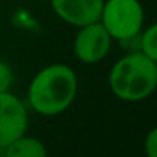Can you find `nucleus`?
Segmentation results:
<instances>
[{
  "label": "nucleus",
  "mask_w": 157,
  "mask_h": 157,
  "mask_svg": "<svg viewBox=\"0 0 157 157\" xmlns=\"http://www.w3.org/2000/svg\"><path fill=\"white\" fill-rule=\"evenodd\" d=\"M112 93L123 101H142L157 88V63L142 51H132L117 59L108 75Z\"/></svg>",
  "instance_id": "obj_2"
},
{
  "label": "nucleus",
  "mask_w": 157,
  "mask_h": 157,
  "mask_svg": "<svg viewBox=\"0 0 157 157\" xmlns=\"http://www.w3.org/2000/svg\"><path fill=\"white\" fill-rule=\"evenodd\" d=\"M144 7L139 0H105L100 22L113 41L128 42L140 34L144 25Z\"/></svg>",
  "instance_id": "obj_3"
},
{
  "label": "nucleus",
  "mask_w": 157,
  "mask_h": 157,
  "mask_svg": "<svg viewBox=\"0 0 157 157\" xmlns=\"http://www.w3.org/2000/svg\"><path fill=\"white\" fill-rule=\"evenodd\" d=\"M48 149L36 137L24 135L17 137L14 142L5 147V157H44Z\"/></svg>",
  "instance_id": "obj_7"
},
{
  "label": "nucleus",
  "mask_w": 157,
  "mask_h": 157,
  "mask_svg": "<svg viewBox=\"0 0 157 157\" xmlns=\"http://www.w3.org/2000/svg\"><path fill=\"white\" fill-rule=\"evenodd\" d=\"M78 93V78L71 66L54 63L32 78L27 90V105L36 113L54 117L66 112Z\"/></svg>",
  "instance_id": "obj_1"
},
{
  "label": "nucleus",
  "mask_w": 157,
  "mask_h": 157,
  "mask_svg": "<svg viewBox=\"0 0 157 157\" xmlns=\"http://www.w3.org/2000/svg\"><path fill=\"white\" fill-rule=\"evenodd\" d=\"M144 150L149 157H157V127H154L147 132L145 142H144Z\"/></svg>",
  "instance_id": "obj_10"
},
{
  "label": "nucleus",
  "mask_w": 157,
  "mask_h": 157,
  "mask_svg": "<svg viewBox=\"0 0 157 157\" xmlns=\"http://www.w3.org/2000/svg\"><path fill=\"white\" fill-rule=\"evenodd\" d=\"M12 83H14L12 68L9 66V63H5L4 59H0V93L10 91Z\"/></svg>",
  "instance_id": "obj_9"
},
{
  "label": "nucleus",
  "mask_w": 157,
  "mask_h": 157,
  "mask_svg": "<svg viewBox=\"0 0 157 157\" xmlns=\"http://www.w3.org/2000/svg\"><path fill=\"white\" fill-rule=\"evenodd\" d=\"M51 9L63 22L75 27L100 21L105 0H49Z\"/></svg>",
  "instance_id": "obj_6"
},
{
  "label": "nucleus",
  "mask_w": 157,
  "mask_h": 157,
  "mask_svg": "<svg viewBox=\"0 0 157 157\" xmlns=\"http://www.w3.org/2000/svg\"><path fill=\"white\" fill-rule=\"evenodd\" d=\"M139 49L145 56H149L152 61L157 63V22L147 27L145 31H140L139 34Z\"/></svg>",
  "instance_id": "obj_8"
},
{
  "label": "nucleus",
  "mask_w": 157,
  "mask_h": 157,
  "mask_svg": "<svg viewBox=\"0 0 157 157\" xmlns=\"http://www.w3.org/2000/svg\"><path fill=\"white\" fill-rule=\"evenodd\" d=\"M29 125L27 105L10 91L0 93V147L24 135Z\"/></svg>",
  "instance_id": "obj_5"
},
{
  "label": "nucleus",
  "mask_w": 157,
  "mask_h": 157,
  "mask_svg": "<svg viewBox=\"0 0 157 157\" xmlns=\"http://www.w3.org/2000/svg\"><path fill=\"white\" fill-rule=\"evenodd\" d=\"M78 29L79 31L73 41V52L76 59L85 64H95L105 59L112 49L113 39L101 22H91Z\"/></svg>",
  "instance_id": "obj_4"
}]
</instances>
